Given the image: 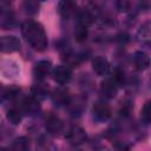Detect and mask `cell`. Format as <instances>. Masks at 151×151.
Instances as JSON below:
<instances>
[{
    "mask_svg": "<svg viewBox=\"0 0 151 151\" xmlns=\"http://www.w3.org/2000/svg\"><path fill=\"white\" fill-rule=\"evenodd\" d=\"M22 34L26 41L33 47L35 51H44L47 47V35L45 33L44 27L33 20H27L21 26Z\"/></svg>",
    "mask_w": 151,
    "mask_h": 151,
    "instance_id": "1",
    "label": "cell"
},
{
    "mask_svg": "<svg viewBox=\"0 0 151 151\" xmlns=\"http://www.w3.org/2000/svg\"><path fill=\"white\" fill-rule=\"evenodd\" d=\"M92 114L97 122H106L111 117V107L105 101H96L92 107Z\"/></svg>",
    "mask_w": 151,
    "mask_h": 151,
    "instance_id": "2",
    "label": "cell"
},
{
    "mask_svg": "<svg viewBox=\"0 0 151 151\" xmlns=\"http://www.w3.org/2000/svg\"><path fill=\"white\" fill-rule=\"evenodd\" d=\"M20 50V40L14 35L0 37V51L4 53H13Z\"/></svg>",
    "mask_w": 151,
    "mask_h": 151,
    "instance_id": "3",
    "label": "cell"
},
{
    "mask_svg": "<svg viewBox=\"0 0 151 151\" xmlns=\"http://www.w3.org/2000/svg\"><path fill=\"white\" fill-rule=\"evenodd\" d=\"M45 127H46V131L50 134L58 136L63 131L64 125H63V122L59 117H57L55 114L50 113L45 119Z\"/></svg>",
    "mask_w": 151,
    "mask_h": 151,
    "instance_id": "4",
    "label": "cell"
},
{
    "mask_svg": "<svg viewBox=\"0 0 151 151\" xmlns=\"http://www.w3.org/2000/svg\"><path fill=\"white\" fill-rule=\"evenodd\" d=\"M14 24V15L8 4L0 2V28H9Z\"/></svg>",
    "mask_w": 151,
    "mask_h": 151,
    "instance_id": "5",
    "label": "cell"
},
{
    "mask_svg": "<svg viewBox=\"0 0 151 151\" xmlns=\"http://www.w3.org/2000/svg\"><path fill=\"white\" fill-rule=\"evenodd\" d=\"M53 78L58 84L65 85L71 80L72 71L67 65H59L53 70Z\"/></svg>",
    "mask_w": 151,
    "mask_h": 151,
    "instance_id": "6",
    "label": "cell"
},
{
    "mask_svg": "<svg viewBox=\"0 0 151 151\" xmlns=\"http://www.w3.org/2000/svg\"><path fill=\"white\" fill-rule=\"evenodd\" d=\"M92 68L98 76H107L110 73L111 66L106 58L98 55L92 60Z\"/></svg>",
    "mask_w": 151,
    "mask_h": 151,
    "instance_id": "7",
    "label": "cell"
},
{
    "mask_svg": "<svg viewBox=\"0 0 151 151\" xmlns=\"http://www.w3.org/2000/svg\"><path fill=\"white\" fill-rule=\"evenodd\" d=\"M67 139L73 145H80L86 140V133L80 126H73L67 133Z\"/></svg>",
    "mask_w": 151,
    "mask_h": 151,
    "instance_id": "8",
    "label": "cell"
},
{
    "mask_svg": "<svg viewBox=\"0 0 151 151\" xmlns=\"http://www.w3.org/2000/svg\"><path fill=\"white\" fill-rule=\"evenodd\" d=\"M117 91H118V86L113 83V80L111 78L110 79H105L100 85V93L106 99L114 98L116 94H117Z\"/></svg>",
    "mask_w": 151,
    "mask_h": 151,
    "instance_id": "9",
    "label": "cell"
},
{
    "mask_svg": "<svg viewBox=\"0 0 151 151\" xmlns=\"http://www.w3.org/2000/svg\"><path fill=\"white\" fill-rule=\"evenodd\" d=\"M52 100L55 105L58 106H64V105H68L71 103V96L68 93V91L64 90V88H55L52 94Z\"/></svg>",
    "mask_w": 151,
    "mask_h": 151,
    "instance_id": "10",
    "label": "cell"
},
{
    "mask_svg": "<svg viewBox=\"0 0 151 151\" xmlns=\"http://www.w3.org/2000/svg\"><path fill=\"white\" fill-rule=\"evenodd\" d=\"M51 68H52L51 67V63L48 60H40V61H38L35 64V66L33 68V73H34L37 79L42 80L50 74Z\"/></svg>",
    "mask_w": 151,
    "mask_h": 151,
    "instance_id": "11",
    "label": "cell"
},
{
    "mask_svg": "<svg viewBox=\"0 0 151 151\" xmlns=\"http://www.w3.org/2000/svg\"><path fill=\"white\" fill-rule=\"evenodd\" d=\"M20 110L22 111V113H27L32 116L40 111V105H39V101L35 100L34 98H25L21 103Z\"/></svg>",
    "mask_w": 151,
    "mask_h": 151,
    "instance_id": "12",
    "label": "cell"
},
{
    "mask_svg": "<svg viewBox=\"0 0 151 151\" xmlns=\"http://www.w3.org/2000/svg\"><path fill=\"white\" fill-rule=\"evenodd\" d=\"M133 64H134V66H136L137 70L144 71V70H146V68L149 67V65H150V58H149V55H147L145 52L138 51V52H136L134 55H133Z\"/></svg>",
    "mask_w": 151,
    "mask_h": 151,
    "instance_id": "13",
    "label": "cell"
},
{
    "mask_svg": "<svg viewBox=\"0 0 151 151\" xmlns=\"http://www.w3.org/2000/svg\"><path fill=\"white\" fill-rule=\"evenodd\" d=\"M76 8H77V6L72 1H61L59 4V12L64 18L71 17L76 12Z\"/></svg>",
    "mask_w": 151,
    "mask_h": 151,
    "instance_id": "14",
    "label": "cell"
},
{
    "mask_svg": "<svg viewBox=\"0 0 151 151\" xmlns=\"http://www.w3.org/2000/svg\"><path fill=\"white\" fill-rule=\"evenodd\" d=\"M7 119L12 124H14V125L19 124L21 122V119H22V111L19 107H12V109H9L7 111Z\"/></svg>",
    "mask_w": 151,
    "mask_h": 151,
    "instance_id": "15",
    "label": "cell"
},
{
    "mask_svg": "<svg viewBox=\"0 0 151 151\" xmlns=\"http://www.w3.org/2000/svg\"><path fill=\"white\" fill-rule=\"evenodd\" d=\"M28 149V139L26 137H19L14 139L12 143V151H27Z\"/></svg>",
    "mask_w": 151,
    "mask_h": 151,
    "instance_id": "16",
    "label": "cell"
},
{
    "mask_svg": "<svg viewBox=\"0 0 151 151\" xmlns=\"http://www.w3.org/2000/svg\"><path fill=\"white\" fill-rule=\"evenodd\" d=\"M87 34H88L87 27H85V26H83L80 24H77V26L74 28V38H76V40L78 42H83V41H85L87 39Z\"/></svg>",
    "mask_w": 151,
    "mask_h": 151,
    "instance_id": "17",
    "label": "cell"
},
{
    "mask_svg": "<svg viewBox=\"0 0 151 151\" xmlns=\"http://www.w3.org/2000/svg\"><path fill=\"white\" fill-rule=\"evenodd\" d=\"M37 150L38 151H54L55 146L53 145V143L50 139L41 137L37 143Z\"/></svg>",
    "mask_w": 151,
    "mask_h": 151,
    "instance_id": "18",
    "label": "cell"
},
{
    "mask_svg": "<svg viewBox=\"0 0 151 151\" xmlns=\"http://www.w3.org/2000/svg\"><path fill=\"white\" fill-rule=\"evenodd\" d=\"M46 96H47V91L42 85H40V84L33 85V87H32V98H34L35 100L39 101V100L44 99Z\"/></svg>",
    "mask_w": 151,
    "mask_h": 151,
    "instance_id": "19",
    "label": "cell"
},
{
    "mask_svg": "<svg viewBox=\"0 0 151 151\" xmlns=\"http://www.w3.org/2000/svg\"><path fill=\"white\" fill-rule=\"evenodd\" d=\"M150 35H151V32H150V22L147 21L144 25H142L140 29L138 31V38L143 42H146L147 44L150 41Z\"/></svg>",
    "mask_w": 151,
    "mask_h": 151,
    "instance_id": "20",
    "label": "cell"
},
{
    "mask_svg": "<svg viewBox=\"0 0 151 151\" xmlns=\"http://www.w3.org/2000/svg\"><path fill=\"white\" fill-rule=\"evenodd\" d=\"M92 21H93V17L88 11H81L78 14V24H80L85 27H88L92 24Z\"/></svg>",
    "mask_w": 151,
    "mask_h": 151,
    "instance_id": "21",
    "label": "cell"
},
{
    "mask_svg": "<svg viewBox=\"0 0 151 151\" xmlns=\"http://www.w3.org/2000/svg\"><path fill=\"white\" fill-rule=\"evenodd\" d=\"M113 80V83L119 87V86H124L125 84V73L123 70L120 68H116L113 72V77L111 78Z\"/></svg>",
    "mask_w": 151,
    "mask_h": 151,
    "instance_id": "22",
    "label": "cell"
},
{
    "mask_svg": "<svg viewBox=\"0 0 151 151\" xmlns=\"http://www.w3.org/2000/svg\"><path fill=\"white\" fill-rule=\"evenodd\" d=\"M140 117H142V120L145 123V124H149L150 120H151V101L147 100L143 109H142V112H140Z\"/></svg>",
    "mask_w": 151,
    "mask_h": 151,
    "instance_id": "23",
    "label": "cell"
},
{
    "mask_svg": "<svg viewBox=\"0 0 151 151\" xmlns=\"http://www.w3.org/2000/svg\"><path fill=\"white\" fill-rule=\"evenodd\" d=\"M24 8L26 9L27 13L34 14L39 11V4L37 1H26V2H24Z\"/></svg>",
    "mask_w": 151,
    "mask_h": 151,
    "instance_id": "24",
    "label": "cell"
},
{
    "mask_svg": "<svg viewBox=\"0 0 151 151\" xmlns=\"http://www.w3.org/2000/svg\"><path fill=\"white\" fill-rule=\"evenodd\" d=\"M130 5L131 4L129 1H125V0H120V1L117 2V7H118V9L120 12H126L130 8Z\"/></svg>",
    "mask_w": 151,
    "mask_h": 151,
    "instance_id": "25",
    "label": "cell"
},
{
    "mask_svg": "<svg viewBox=\"0 0 151 151\" xmlns=\"http://www.w3.org/2000/svg\"><path fill=\"white\" fill-rule=\"evenodd\" d=\"M116 149H117V151H129V146L126 145V144H124V143H122V142H118V143H116Z\"/></svg>",
    "mask_w": 151,
    "mask_h": 151,
    "instance_id": "26",
    "label": "cell"
},
{
    "mask_svg": "<svg viewBox=\"0 0 151 151\" xmlns=\"http://www.w3.org/2000/svg\"><path fill=\"white\" fill-rule=\"evenodd\" d=\"M0 151H8L6 147H0Z\"/></svg>",
    "mask_w": 151,
    "mask_h": 151,
    "instance_id": "27",
    "label": "cell"
}]
</instances>
